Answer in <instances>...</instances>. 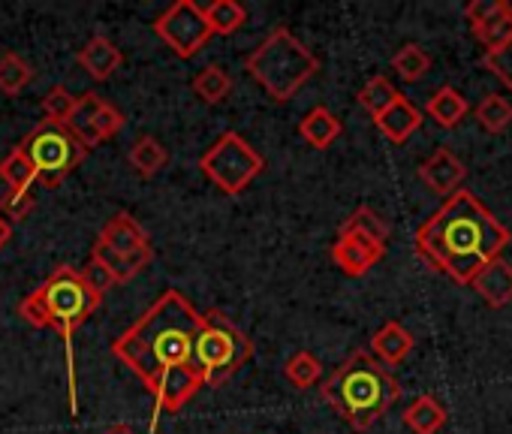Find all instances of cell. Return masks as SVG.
Instances as JSON below:
<instances>
[{"instance_id": "cell-21", "label": "cell", "mask_w": 512, "mask_h": 434, "mask_svg": "<svg viewBox=\"0 0 512 434\" xmlns=\"http://www.w3.org/2000/svg\"><path fill=\"white\" fill-rule=\"evenodd\" d=\"M446 422V410L434 395H419L407 410H404V425L413 434H437Z\"/></svg>"}, {"instance_id": "cell-26", "label": "cell", "mask_w": 512, "mask_h": 434, "mask_svg": "<svg viewBox=\"0 0 512 434\" xmlns=\"http://www.w3.org/2000/svg\"><path fill=\"white\" fill-rule=\"evenodd\" d=\"M341 233L365 236V239H371V242H377V245H383V248H386V242H389V227H386V221H383V217H380L377 211H371L368 205L356 208V211L347 217V224L341 227Z\"/></svg>"}, {"instance_id": "cell-9", "label": "cell", "mask_w": 512, "mask_h": 434, "mask_svg": "<svg viewBox=\"0 0 512 434\" xmlns=\"http://www.w3.org/2000/svg\"><path fill=\"white\" fill-rule=\"evenodd\" d=\"M154 34L184 61L193 58L211 40V28L202 16V7L193 4V0H175L169 10H163L154 19Z\"/></svg>"}, {"instance_id": "cell-2", "label": "cell", "mask_w": 512, "mask_h": 434, "mask_svg": "<svg viewBox=\"0 0 512 434\" xmlns=\"http://www.w3.org/2000/svg\"><path fill=\"white\" fill-rule=\"evenodd\" d=\"M199 320L202 314H196L178 290H166L121 338H115L112 353L133 368L151 392L163 374L190 365Z\"/></svg>"}, {"instance_id": "cell-11", "label": "cell", "mask_w": 512, "mask_h": 434, "mask_svg": "<svg viewBox=\"0 0 512 434\" xmlns=\"http://www.w3.org/2000/svg\"><path fill=\"white\" fill-rule=\"evenodd\" d=\"M383 254H386L383 245H377L365 236H356V233H341L338 242L332 245V260L347 278L368 275L383 260Z\"/></svg>"}, {"instance_id": "cell-8", "label": "cell", "mask_w": 512, "mask_h": 434, "mask_svg": "<svg viewBox=\"0 0 512 434\" xmlns=\"http://www.w3.org/2000/svg\"><path fill=\"white\" fill-rule=\"evenodd\" d=\"M199 169L208 175V181H214L223 193L235 196L241 193L256 175L263 172V157L256 151L241 133L229 130L223 133L202 157H199Z\"/></svg>"}, {"instance_id": "cell-28", "label": "cell", "mask_w": 512, "mask_h": 434, "mask_svg": "<svg viewBox=\"0 0 512 434\" xmlns=\"http://www.w3.org/2000/svg\"><path fill=\"white\" fill-rule=\"evenodd\" d=\"M31 82H34V67L25 58H19L16 52H7L4 58H0V91L16 97Z\"/></svg>"}, {"instance_id": "cell-20", "label": "cell", "mask_w": 512, "mask_h": 434, "mask_svg": "<svg viewBox=\"0 0 512 434\" xmlns=\"http://www.w3.org/2000/svg\"><path fill=\"white\" fill-rule=\"evenodd\" d=\"M91 260L103 263V266L109 269V275L115 278V284H124V281L136 278L142 269H148V266H151V260H154V251H151V248H145V251H139V254L121 257V254H112V251H106L103 245H97V242H94Z\"/></svg>"}, {"instance_id": "cell-10", "label": "cell", "mask_w": 512, "mask_h": 434, "mask_svg": "<svg viewBox=\"0 0 512 434\" xmlns=\"http://www.w3.org/2000/svg\"><path fill=\"white\" fill-rule=\"evenodd\" d=\"M67 127H70V133L91 151V148H97L100 142L112 139V136L124 127V115H121L112 103H106L100 94L85 91V94L76 100V112H73V118L67 121Z\"/></svg>"}, {"instance_id": "cell-17", "label": "cell", "mask_w": 512, "mask_h": 434, "mask_svg": "<svg viewBox=\"0 0 512 434\" xmlns=\"http://www.w3.org/2000/svg\"><path fill=\"white\" fill-rule=\"evenodd\" d=\"M79 64L85 67V73H88L91 79L106 82V79H112V73L124 64V55H121V49H118L112 40H106V37H91V40L85 43V49L79 52Z\"/></svg>"}, {"instance_id": "cell-7", "label": "cell", "mask_w": 512, "mask_h": 434, "mask_svg": "<svg viewBox=\"0 0 512 434\" xmlns=\"http://www.w3.org/2000/svg\"><path fill=\"white\" fill-rule=\"evenodd\" d=\"M19 148L28 154L37 181L49 190L61 187L64 178L88 157V148L70 133V127L55 121H40Z\"/></svg>"}, {"instance_id": "cell-15", "label": "cell", "mask_w": 512, "mask_h": 434, "mask_svg": "<svg viewBox=\"0 0 512 434\" xmlns=\"http://www.w3.org/2000/svg\"><path fill=\"white\" fill-rule=\"evenodd\" d=\"M470 287L491 305V308H503L512 302V263L506 260H491L473 281Z\"/></svg>"}, {"instance_id": "cell-14", "label": "cell", "mask_w": 512, "mask_h": 434, "mask_svg": "<svg viewBox=\"0 0 512 434\" xmlns=\"http://www.w3.org/2000/svg\"><path fill=\"white\" fill-rule=\"evenodd\" d=\"M464 175H467L464 163H461L452 151H446V148H437V151L419 166V178L425 181V187H431L437 196H446V199H449L452 193H458Z\"/></svg>"}, {"instance_id": "cell-34", "label": "cell", "mask_w": 512, "mask_h": 434, "mask_svg": "<svg viewBox=\"0 0 512 434\" xmlns=\"http://www.w3.org/2000/svg\"><path fill=\"white\" fill-rule=\"evenodd\" d=\"M473 37H476L488 52H494V49L506 46V43L512 40V10H506L503 16H497V19H491L488 25L476 28V31H473Z\"/></svg>"}, {"instance_id": "cell-13", "label": "cell", "mask_w": 512, "mask_h": 434, "mask_svg": "<svg viewBox=\"0 0 512 434\" xmlns=\"http://www.w3.org/2000/svg\"><path fill=\"white\" fill-rule=\"evenodd\" d=\"M97 245H103L106 251L112 254H121V257H130V254H139L145 248H151V239L148 233L133 221L130 214H115L103 224L100 236H97Z\"/></svg>"}, {"instance_id": "cell-38", "label": "cell", "mask_w": 512, "mask_h": 434, "mask_svg": "<svg viewBox=\"0 0 512 434\" xmlns=\"http://www.w3.org/2000/svg\"><path fill=\"white\" fill-rule=\"evenodd\" d=\"M19 314H22V320H25V323L37 326V329H46V326H49V311H46V305H43L40 290H34L28 299H22Z\"/></svg>"}, {"instance_id": "cell-32", "label": "cell", "mask_w": 512, "mask_h": 434, "mask_svg": "<svg viewBox=\"0 0 512 434\" xmlns=\"http://www.w3.org/2000/svg\"><path fill=\"white\" fill-rule=\"evenodd\" d=\"M476 121L482 124V130L488 133H503L512 121V103H506L497 94H488L479 106H476Z\"/></svg>"}, {"instance_id": "cell-23", "label": "cell", "mask_w": 512, "mask_h": 434, "mask_svg": "<svg viewBox=\"0 0 512 434\" xmlns=\"http://www.w3.org/2000/svg\"><path fill=\"white\" fill-rule=\"evenodd\" d=\"M0 178L7 181L10 193H31V184L37 181V172H34L28 154L19 145L4 160H0Z\"/></svg>"}, {"instance_id": "cell-36", "label": "cell", "mask_w": 512, "mask_h": 434, "mask_svg": "<svg viewBox=\"0 0 512 434\" xmlns=\"http://www.w3.org/2000/svg\"><path fill=\"white\" fill-rule=\"evenodd\" d=\"M485 67L512 91V40L494 52H485Z\"/></svg>"}, {"instance_id": "cell-1", "label": "cell", "mask_w": 512, "mask_h": 434, "mask_svg": "<svg viewBox=\"0 0 512 434\" xmlns=\"http://www.w3.org/2000/svg\"><path fill=\"white\" fill-rule=\"evenodd\" d=\"M509 245V230L467 190L452 193L416 233V254L455 284H470Z\"/></svg>"}, {"instance_id": "cell-27", "label": "cell", "mask_w": 512, "mask_h": 434, "mask_svg": "<svg viewBox=\"0 0 512 434\" xmlns=\"http://www.w3.org/2000/svg\"><path fill=\"white\" fill-rule=\"evenodd\" d=\"M166 148L160 145V139H154V136H142V139H136V145L130 148V163H133V169L142 175V178H151V175H157L163 166H166Z\"/></svg>"}, {"instance_id": "cell-29", "label": "cell", "mask_w": 512, "mask_h": 434, "mask_svg": "<svg viewBox=\"0 0 512 434\" xmlns=\"http://www.w3.org/2000/svg\"><path fill=\"white\" fill-rule=\"evenodd\" d=\"M392 70L404 79V82H419L428 70H431V58L422 46L416 43H407L395 52L392 58Z\"/></svg>"}, {"instance_id": "cell-3", "label": "cell", "mask_w": 512, "mask_h": 434, "mask_svg": "<svg viewBox=\"0 0 512 434\" xmlns=\"http://www.w3.org/2000/svg\"><path fill=\"white\" fill-rule=\"evenodd\" d=\"M320 392L356 431H368L398 401L401 386L386 365H380L371 353L356 350L335 368Z\"/></svg>"}, {"instance_id": "cell-41", "label": "cell", "mask_w": 512, "mask_h": 434, "mask_svg": "<svg viewBox=\"0 0 512 434\" xmlns=\"http://www.w3.org/2000/svg\"><path fill=\"white\" fill-rule=\"evenodd\" d=\"M106 434H136V431H133V428H127V425H112Z\"/></svg>"}, {"instance_id": "cell-19", "label": "cell", "mask_w": 512, "mask_h": 434, "mask_svg": "<svg viewBox=\"0 0 512 434\" xmlns=\"http://www.w3.org/2000/svg\"><path fill=\"white\" fill-rule=\"evenodd\" d=\"M341 118L335 115V112H329L326 106H317V109H311L305 118H302V124H299V133H302V139L308 142V145H314V148H329L338 136H341Z\"/></svg>"}, {"instance_id": "cell-40", "label": "cell", "mask_w": 512, "mask_h": 434, "mask_svg": "<svg viewBox=\"0 0 512 434\" xmlns=\"http://www.w3.org/2000/svg\"><path fill=\"white\" fill-rule=\"evenodd\" d=\"M10 236H13V224L7 221V217H4V214H0V251H4V248H7Z\"/></svg>"}, {"instance_id": "cell-12", "label": "cell", "mask_w": 512, "mask_h": 434, "mask_svg": "<svg viewBox=\"0 0 512 434\" xmlns=\"http://www.w3.org/2000/svg\"><path fill=\"white\" fill-rule=\"evenodd\" d=\"M199 386H202V377L193 371V365H184V368H175V371L163 374L151 386L157 413H175V410H181L199 392Z\"/></svg>"}, {"instance_id": "cell-22", "label": "cell", "mask_w": 512, "mask_h": 434, "mask_svg": "<svg viewBox=\"0 0 512 434\" xmlns=\"http://www.w3.org/2000/svg\"><path fill=\"white\" fill-rule=\"evenodd\" d=\"M202 16L211 28V37L220 34H235L244 22H247V10L238 4V0H211L208 7H202Z\"/></svg>"}, {"instance_id": "cell-33", "label": "cell", "mask_w": 512, "mask_h": 434, "mask_svg": "<svg viewBox=\"0 0 512 434\" xmlns=\"http://www.w3.org/2000/svg\"><path fill=\"white\" fill-rule=\"evenodd\" d=\"M76 100L64 85H55L46 97H43V112H46V121H55V124H67L76 112Z\"/></svg>"}, {"instance_id": "cell-5", "label": "cell", "mask_w": 512, "mask_h": 434, "mask_svg": "<svg viewBox=\"0 0 512 434\" xmlns=\"http://www.w3.org/2000/svg\"><path fill=\"white\" fill-rule=\"evenodd\" d=\"M253 359L250 338L217 308L205 311L193 341V371L202 377V386H223L241 365Z\"/></svg>"}, {"instance_id": "cell-31", "label": "cell", "mask_w": 512, "mask_h": 434, "mask_svg": "<svg viewBox=\"0 0 512 434\" xmlns=\"http://www.w3.org/2000/svg\"><path fill=\"white\" fill-rule=\"evenodd\" d=\"M401 94H398V88L386 79V76H374V79H368L365 82V88L359 91V103L377 118V115H383L395 100H398Z\"/></svg>"}, {"instance_id": "cell-39", "label": "cell", "mask_w": 512, "mask_h": 434, "mask_svg": "<svg viewBox=\"0 0 512 434\" xmlns=\"http://www.w3.org/2000/svg\"><path fill=\"white\" fill-rule=\"evenodd\" d=\"M34 211V196L31 193H10L4 199V205H0V214L7 217V221H25V217Z\"/></svg>"}, {"instance_id": "cell-25", "label": "cell", "mask_w": 512, "mask_h": 434, "mask_svg": "<svg viewBox=\"0 0 512 434\" xmlns=\"http://www.w3.org/2000/svg\"><path fill=\"white\" fill-rule=\"evenodd\" d=\"M428 115L440 124V127H455L464 115H467V100L455 91V88H440L431 100H428Z\"/></svg>"}, {"instance_id": "cell-18", "label": "cell", "mask_w": 512, "mask_h": 434, "mask_svg": "<svg viewBox=\"0 0 512 434\" xmlns=\"http://www.w3.org/2000/svg\"><path fill=\"white\" fill-rule=\"evenodd\" d=\"M371 356L380 362V365H401L407 356H410V350H413V335L401 326V323H395V320H389L374 338H371Z\"/></svg>"}, {"instance_id": "cell-30", "label": "cell", "mask_w": 512, "mask_h": 434, "mask_svg": "<svg viewBox=\"0 0 512 434\" xmlns=\"http://www.w3.org/2000/svg\"><path fill=\"white\" fill-rule=\"evenodd\" d=\"M284 374H287V380H290L296 389H311V386H317V383H320L323 368H320V359H317L314 353L299 350V353H293V356L287 359Z\"/></svg>"}, {"instance_id": "cell-35", "label": "cell", "mask_w": 512, "mask_h": 434, "mask_svg": "<svg viewBox=\"0 0 512 434\" xmlns=\"http://www.w3.org/2000/svg\"><path fill=\"white\" fill-rule=\"evenodd\" d=\"M506 10H512V7L506 4V0H473V4H467L464 16H467V22H470V31H476V28L488 25L491 19L503 16Z\"/></svg>"}, {"instance_id": "cell-24", "label": "cell", "mask_w": 512, "mask_h": 434, "mask_svg": "<svg viewBox=\"0 0 512 434\" xmlns=\"http://www.w3.org/2000/svg\"><path fill=\"white\" fill-rule=\"evenodd\" d=\"M229 91H232V76L217 64L202 67L193 79V94L202 97L205 103H223L229 97Z\"/></svg>"}, {"instance_id": "cell-4", "label": "cell", "mask_w": 512, "mask_h": 434, "mask_svg": "<svg viewBox=\"0 0 512 434\" xmlns=\"http://www.w3.org/2000/svg\"><path fill=\"white\" fill-rule=\"evenodd\" d=\"M244 70L263 85L272 100L287 103L320 70V61L305 49L299 37H293V31L275 28L244 58Z\"/></svg>"}, {"instance_id": "cell-16", "label": "cell", "mask_w": 512, "mask_h": 434, "mask_svg": "<svg viewBox=\"0 0 512 434\" xmlns=\"http://www.w3.org/2000/svg\"><path fill=\"white\" fill-rule=\"evenodd\" d=\"M377 121V127H380V133L389 139V142H395V145H401V142H407L416 130H419V124H422V115H419V109L401 94L383 115H377L374 118Z\"/></svg>"}, {"instance_id": "cell-6", "label": "cell", "mask_w": 512, "mask_h": 434, "mask_svg": "<svg viewBox=\"0 0 512 434\" xmlns=\"http://www.w3.org/2000/svg\"><path fill=\"white\" fill-rule=\"evenodd\" d=\"M43 305L49 311V326L61 332L64 344H67V362H70V386H73V413H76V374H73V332L91 320V314L100 308L103 296H97L94 290H88V284L79 278L76 269L61 266L43 287H40Z\"/></svg>"}, {"instance_id": "cell-37", "label": "cell", "mask_w": 512, "mask_h": 434, "mask_svg": "<svg viewBox=\"0 0 512 434\" xmlns=\"http://www.w3.org/2000/svg\"><path fill=\"white\" fill-rule=\"evenodd\" d=\"M79 278L88 284V290H94L97 296H103L112 284H115V278L109 275V269L103 266V263H97V260H88V266L79 272Z\"/></svg>"}]
</instances>
